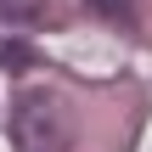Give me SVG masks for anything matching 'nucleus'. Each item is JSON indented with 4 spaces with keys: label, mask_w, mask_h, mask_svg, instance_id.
Wrapping results in <instances>:
<instances>
[{
    "label": "nucleus",
    "mask_w": 152,
    "mask_h": 152,
    "mask_svg": "<svg viewBox=\"0 0 152 152\" xmlns=\"http://www.w3.org/2000/svg\"><path fill=\"white\" fill-rule=\"evenodd\" d=\"M0 62H6V68H23V62H28V51H23V45H6V56H0Z\"/></svg>",
    "instance_id": "obj_4"
},
{
    "label": "nucleus",
    "mask_w": 152,
    "mask_h": 152,
    "mask_svg": "<svg viewBox=\"0 0 152 152\" xmlns=\"http://www.w3.org/2000/svg\"><path fill=\"white\" fill-rule=\"evenodd\" d=\"M11 135H17L23 152H68V141H73V118H68V107H62L51 90H28V96H17Z\"/></svg>",
    "instance_id": "obj_1"
},
{
    "label": "nucleus",
    "mask_w": 152,
    "mask_h": 152,
    "mask_svg": "<svg viewBox=\"0 0 152 152\" xmlns=\"http://www.w3.org/2000/svg\"><path fill=\"white\" fill-rule=\"evenodd\" d=\"M45 11V0H0V17L6 23H34Z\"/></svg>",
    "instance_id": "obj_3"
},
{
    "label": "nucleus",
    "mask_w": 152,
    "mask_h": 152,
    "mask_svg": "<svg viewBox=\"0 0 152 152\" xmlns=\"http://www.w3.org/2000/svg\"><path fill=\"white\" fill-rule=\"evenodd\" d=\"M90 11H96V17H107V23H118V28H130V23H135V6H130V0H90Z\"/></svg>",
    "instance_id": "obj_2"
}]
</instances>
